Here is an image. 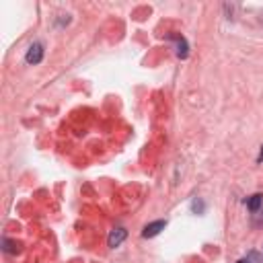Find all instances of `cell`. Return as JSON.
I'll use <instances>...</instances> for the list:
<instances>
[{
  "mask_svg": "<svg viewBox=\"0 0 263 263\" xmlns=\"http://www.w3.org/2000/svg\"><path fill=\"white\" fill-rule=\"evenodd\" d=\"M43 60V45L41 43H31L27 53H25V62L27 64H39Z\"/></svg>",
  "mask_w": 263,
  "mask_h": 263,
  "instance_id": "cell-1",
  "label": "cell"
},
{
  "mask_svg": "<svg viewBox=\"0 0 263 263\" xmlns=\"http://www.w3.org/2000/svg\"><path fill=\"white\" fill-rule=\"evenodd\" d=\"M164 226H166V220H154V222H150V224H146L142 228V236L144 238H152V236L160 234V230H164Z\"/></svg>",
  "mask_w": 263,
  "mask_h": 263,
  "instance_id": "cell-2",
  "label": "cell"
},
{
  "mask_svg": "<svg viewBox=\"0 0 263 263\" xmlns=\"http://www.w3.org/2000/svg\"><path fill=\"white\" fill-rule=\"evenodd\" d=\"M125 236H127V230L125 228H113L111 232H109V236H107V245L111 247V249H115V247H119L123 240H125Z\"/></svg>",
  "mask_w": 263,
  "mask_h": 263,
  "instance_id": "cell-3",
  "label": "cell"
},
{
  "mask_svg": "<svg viewBox=\"0 0 263 263\" xmlns=\"http://www.w3.org/2000/svg\"><path fill=\"white\" fill-rule=\"evenodd\" d=\"M171 39H173V41H175V45H177V55H179V58H187V53H189V45H187L185 37H183V35H179V33H173V35H171Z\"/></svg>",
  "mask_w": 263,
  "mask_h": 263,
  "instance_id": "cell-4",
  "label": "cell"
},
{
  "mask_svg": "<svg viewBox=\"0 0 263 263\" xmlns=\"http://www.w3.org/2000/svg\"><path fill=\"white\" fill-rule=\"evenodd\" d=\"M247 208L251 210V212H257L259 208H261V203H263V195L261 193H253L251 197H247Z\"/></svg>",
  "mask_w": 263,
  "mask_h": 263,
  "instance_id": "cell-5",
  "label": "cell"
},
{
  "mask_svg": "<svg viewBox=\"0 0 263 263\" xmlns=\"http://www.w3.org/2000/svg\"><path fill=\"white\" fill-rule=\"evenodd\" d=\"M238 263H263V261H261V255H259L257 251H251V253H249L245 259H240Z\"/></svg>",
  "mask_w": 263,
  "mask_h": 263,
  "instance_id": "cell-6",
  "label": "cell"
},
{
  "mask_svg": "<svg viewBox=\"0 0 263 263\" xmlns=\"http://www.w3.org/2000/svg\"><path fill=\"white\" fill-rule=\"evenodd\" d=\"M191 210H193L195 214H203V210H205V203H203L199 197H195V199H193V203H191Z\"/></svg>",
  "mask_w": 263,
  "mask_h": 263,
  "instance_id": "cell-7",
  "label": "cell"
},
{
  "mask_svg": "<svg viewBox=\"0 0 263 263\" xmlns=\"http://www.w3.org/2000/svg\"><path fill=\"white\" fill-rule=\"evenodd\" d=\"M2 249H4L6 253H16V242H12V240H8V238H2Z\"/></svg>",
  "mask_w": 263,
  "mask_h": 263,
  "instance_id": "cell-8",
  "label": "cell"
},
{
  "mask_svg": "<svg viewBox=\"0 0 263 263\" xmlns=\"http://www.w3.org/2000/svg\"><path fill=\"white\" fill-rule=\"evenodd\" d=\"M259 162H263V146H261V154H259Z\"/></svg>",
  "mask_w": 263,
  "mask_h": 263,
  "instance_id": "cell-9",
  "label": "cell"
}]
</instances>
